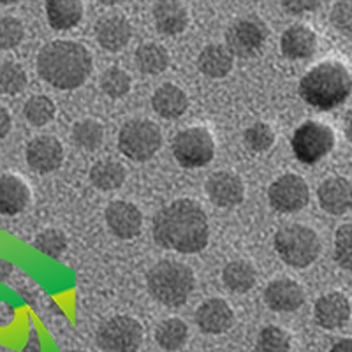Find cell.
I'll use <instances>...</instances> for the list:
<instances>
[{
  "mask_svg": "<svg viewBox=\"0 0 352 352\" xmlns=\"http://www.w3.org/2000/svg\"><path fill=\"white\" fill-rule=\"evenodd\" d=\"M329 352H352V338H342L336 342Z\"/></svg>",
  "mask_w": 352,
  "mask_h": 352,
  "instance_id": "7bdbcfd3",
  "label": "cell"
},
{
  "mask_svg": "<svg viewBox=\"0 0 352 352\" xmlns=\"http://www.w3.org/2000/svg\"><path fill=\"white\" fill-rule=\"evenodd\" d=\"M152 14L157 30L164 36H178L188 27V11L180 0H157Z\"/></svg>",
  "mask_w": 352,
  "mask_h": 352,
  "instance_id": "ffe728a7",
  "label": "cell"
},
{
  "mask_svg": "<svg viewBox=\"0 0 352 352\" xmlns=\"http://www.w3.org/2000/svg\"><path fill=\"white\" fill-rule=\"evenodd\" d=\"M56 115V106L53 102V99H50L48 96H43V94H37V96L28 97L27 102L23 106V116L27 118V122L34 127H43V125H48L50 122L55 118Z\"/></svg>",
  "mask_w": 352,
  "mask_h": 352,
  "instance_id": "4dcf8cb0",
  "label": "cell"
},
{
  "mask_svg": "<svg viewBox=\"0 0 352 352\" xmlns=\"http://www.w3.org/2000/svg\"><path fill=\"white\" fill-rule=\"evenodd\" d=\"M90 182L96 188L99 190H118L122 185L125 184V178H127V171H125L124 166L120 162H116L113 159L99 160L90 168Z\"/></svg>",
  "mask_w": 352,
  "mask_h": 352,
  "instance_id": "4316f807",
  "label": "cell"
},
{
  "mask_svg": "<svg viewBox=\"0 0 352 352\" xmlns=\"http://www.w3.org/2000/svg\"><path fill=\"white\" fill-rule=\"evenodd\" d=\"M28 76L20 64L12 60L0 62V94L18 96L27 88Z\"/></svg>",
  "mask_w": 352,
  "mask_h": 352,
  "instance_id": "1f68e13d",
  "label": "cell"
},
{
  "mask_svg": "<svg viewBox=\"0 0 352 352\" xmlns=\"http://www.w3.org/2000/svg\"><path fill=\"white\" fill-rule=\"evenodd\" d=\"M204 192L215 206L220 208H234L245 199V185L240 176L229 171L213 173L206 184Z\"/></svg>",
  "mask_w": 352,
  "mask_h": 352,
  "instance_id": "5bb4252c",
  "label": "cell"
},
{
  "mask_svg": "<svg viewBox=\"0 0 352 352\" xmlns=\"http://www.w3.org/2000/svg\"><path fill=\"white\" fill-rule=\"evenodd\" d=\"M232 65H234V56L222 44H208L201 50L199 56H197L199 71L212 80H220V78L228 76L232 71Z\"/></svg>",
  "mask_w": 352,
  "mask_h": 352,
  "instance_id": "cb8c5ba5",
  "label": "cell"
},
{
  "mask_svg": "<svg viewBox=\"0 0 352 352\" xmlns=\"http://www.w3.org/2000/svg\"><path fill=\"white\" fill-rule=\"evenodd\" d=\"M132 37V25L122 14H108L96 23V39L100 48L116 53L124 50Z\"/></svg>",
  "mask_w": 352,
  "mask_h": 352,
  "instance_id": "d6986e66",
  "label": "cell"
},
{
  "mask_svg": "<svg viewBox=\"0 0 352 352\" xmlns=\"http://www.w3.org/2000/svg\"><path fill=\"white\" fill-rule=\"evenodd\" d=\"M132 80L129 72L120 67H109L100 76V88L111 99H122L131 92Z\"/></svg>",
  "mask_w": 352,
  "mask_h": 352,
  "instance_id": "836d02e7",
  "label": "cell"
},
{
  "mask_svg": "<svg viewBox=\"0 0 352 352\" xmlns=\"http://www.w3.org/2000/svg\"><path fill=\"white\" fill-rule=\"evenodd\" d=\"M71 352H87V351H71Z\"/></svg>",
  "mask_w": 352,
  "mask_h": 352,
  "instance_id": "7dc6e473",
  "label": "cell"
},
{
  "mask_svg": "<svg viewBox=\"0 0 352 352\" xmlns=\"http://www.w3.org/2000/svg\"><path fill=\"white\" fill-rule=\"evenodd\" d=\"M335 261L340 268L352 273V222H347L336 229Z\"/></svg>",
  "mask_w": 352,
  "mask_h": 352,
  "instance_id": "8d00e7d4",
  "label": "cell"
},
{
  "mask_svg": "<svg viewBox=\"0 0 352 352\" xmlns=\"http://www.w3.org/2000/svg\"><path fill=\"white\" fill-rule=\"evenodd\" d=\"M12 264L8 259L0 257V282H6L12 275Z\"/></svg>",
  "mask_w": 352,
  "mask_h": 352,
  "instance_id": "b9f144b4",
  "label": "cell"
},
{
  "mask_svg": "<svg viewBox=\"0 0 352 352\" xmlns=\"http://www.w3.org/2000/svg\"><path fill=\"white\" fill-rule=\"evenodd\" d=\"M25 157H27L28 168L32 171L39 173V175H50L60 168L65 153L64 146L55 136L43 134V136H36L28 141Z\"/></svg>",
  "mask_w": 352,
  "mask_h": 352,
  "instance_id": "7c38bea8",
  "label": "cell"
},
{
  "mask_svg": "<svg viewBox=\"0 0 352 352\" xmlns=\"http://www.w3.org/2000/svg\"><path fill=\"white\" fill-rule=\"evenodd\" d=\"M34 248L43 256L58 259L67 250V238L60 229H44L34 240Z\"/></svg>",
  "mask_w": 352,
  "mask_h": 352,
  "instance_id": "e575fe53",
  "label": "cell"
},
{
  "mask_svg": "<svg viewBox=\"0 0 352 352\" xmlns=\"http://www.w3.org/2000/svg\"><path fill=\"white\" fill-rule=\"evenodd\" d=\"M37 74L56 90H76L94 71L92 53L76 41L56 39L37 53Z\"/></svg>",
  "mask_w": 352,
  "mask_h": 352,
  "instance_id": "7a4b0ae2",
  "label": "cell"
},
{
  "mask_svg": "<svg viewBox=\"0 0 352 352\" xmlns=\"http://www.w3.org/2000/svg\"><path fill=\"white\" fill-rule=\"evenodd\" d=\"M264 301L273 312L289 314L296 312L305 303V291L296 280L291 278H278L266 285L264 289Z\"/></svg>",
  "mask_w": 352,
  "mask_h": 352,
  "instance_id": "2e32d148",
  "label": "cell"
},
{
  "mask_svg": "<svg viewBox=\"0 0 352 352\" xmlns=\"http://www.w3.org/2000/svg\"><path fill=\"white\" fill-rule=\"evenodd\" d=\"M317 199L329 215H345L352 208V184L344 176H331L319 185Z\"/></svg>",
  "mask_w": 352,
  "mask_h": 352,
  "instance_id": "ac0fdd59",
  "label": "cell"
},
{
  "mask_svg": "<svg viewBox=\"0 0 352 352\" xmlns=\"http://www.w3.org/2000/svg\"><path fill=\"white\" fill-rule=\"evenodd\" d=\"M102 6H116V4H122L124 0H99Z\"/></svg>",
  "mask_w": 352,
  "mask_h": 352,
  "instance_id": "f6af8a7d",
  "label": "cell"
},
{
  "mask_svg": "<svg viewBox=\"0 0 352 352\" xmlns=\"http://www.w3.org/2000/svg\"><path fill=\"white\" fill-rule=\"evenodd\" d=\"M143 326L129 316H115L104 320L96 333V342L106 352H136L143 344Z\"/></svg>",
  "mask_w": 352,
  "mask_h": 352,
  "instance_id": "9c48e42d",
  "label": "cell"
},
{
  "mask_svg": "<svg viewBox=\"0 0 352 352\" xmlns=\"http://www.w3.org/2000/svg\"><path fill=\"white\" fill-rule=\"evenodd\" d=\"M243 140L245 144H247V148H250L252 152H268L273 144H275V131H273L268 124L257 122V124L250 125V127L245 131Z\"/></svg>",
  "mask_w": 352,
  "mask_h": 352,
  "instance_id": "d590c367",
  "label": "cell"
},
{
  "mask_svg": "<svg viewBox=\"0 0 352 352\" xmlns=\"http://www.w3.org/2000/svg\"><path fill=\"white\" fill-rule=\"evenodd\" d=\"M134 64L146 76H159L169 67V53L159 43H143L134 53Z\"/></svg>",
  "mask_w": 352,
  "mask_h": 352,
  "instance_id": "484cf974",
  "label": "cell"
},
{
  "mask_svg": "<svg viewBox=\"0 0 352 352\" xmlns=\"http://www.w3.org/2000/svg\"><path fill=\"white\" fill-rule=\"evenodd\" d=\"M268 199L272 208L278 213H296L310 201V188L301 176L287 173L270 185Z\"/></svg>",
  "mask_w": 352,
  "mask_h": 352,
  "instance_id": "8fae6325",
  "label": "cell"
},
{
  "mask_svg": "<svg viewBox=\"0 0 352 352\" xmlns=\"http://www.w3.org/2000/svg\"><path fill=\"white\" fill-rule=\"evenodd\" d=\"M72 141L78 148H83L87 152H94L104 141V127L102 124L94 118H83L72 125Z\"/></svg>",
  "mask_w": 352,
  "mask_h": 352,
  "instance_id": "f546056e",
  "label": "cell"
},
{
  "mask_svg": "<svg viewBox=\"0 0 352 352\" xmlns=\"http://www.w3.org/2000/svg\"><path fill=\"white\" fill-rule=\"evenodd\" d=\"M344 132H345V138H347L349 143H352V108L345 113Z\"/></svg>",
  "mask_w": 352,
  "mask_h": 352,
  "instance_id": "ee69618b",
  "label": "cell"
},
{
  "mask_svg": "<svg viewBox=\"0 0 352 352\" xmlns=\"http://www.w3.org/2000/svg\"><path fill=\"white\" fill-rule=\"evenodd\" d=\"M273 245L278 257L292 268H307L320 254L319 234L303 224H289L278 229Z\"/></svg>",
  "mask_w": 352,
  "mask_h": 352,
  "instance_id": "5b68a950",
  "label": "cell"
},
{
  "mask_svg": "<svg viewBox=\"0 0 352 352\" xmlns=\"http://www.w3.org/2000/svg\"><path fill=\"white\" fill-rule=\"evenodd\" d=\"M268 39V27L261 18L247 16L232 21L226 30V48L232 56L250 58L257 55Z\"/></svg>",
  "mask_w": 352,
  "mask_h": 352,
  "instance_id": "30bf717a",
  "label": "cell"
},
{
  "mask_svg": "<svg viewBox=\"0 0 352 352\" xmlns=\"http://www.w3.org/2000/svg\"><path fill=\"white\" fill-rule=\"evenodd\" d=\"M352 76L342 62L324 60L301 78L300 96L319 111H331L351 97Z\"/></svg>",
  "mask_w": 352,
  "mask_h": 352,
  "instance_id": "3957f363",
  "label": "cell"
},
{
  "mask_svg": "<svg viewBox=\"0 0 352 352\" xmlns=\"http://www.w3.org/2000/svg\"><path fill=\"white\" fill-rule=\"evenodd\" d=\"M188 338V328L178 317H169L162 320L155 329V342L160 349L168 352L180 351Z\"/></svg>",
  "mask_w": 352,
  "mask_h": 352,
  "instance_id": "f1b7e54d",
  "label": "cell"
},
{
  "mask_svg": "<svg viewBox=\"0 0 352 352\" xmlns=\"http://www.w3.org/2000/svg\"><path fill=\"white\" fill-rule=\"evenodd\" d=\"M12 127V118H11V113L8 111V108L0 104V141L6 140L8 134L11 132Z\"/></svg>",
  "mask_w": 352,
  "mask_h": 352,
  "instance_id": "60d3db41",
  "label": "cell"
},
{
  "mask_svg": "<svg viewBox=\"0 0 352 352\" xmlns=\"http://www.w3.org/2000/svg\"><path fill=\"white\" fill-rule=\"evenodd\" d=\"M280 50L289 60H307L317 50V36L307 25H292L282 34Z\"/></svg>",
  "mask_w": 352,
  "mask_h": 352,
  "instance_id": "44dd1931",
  "label": "cell"
},
{
  "mask_svg": "<svg viewBox=\"0 0 352 352\" xmlns=\"http://www.w3.org/2000/svg\"><path fill=\"white\" fill-rule=\"evenodd\" d=\"M20 0H0V6H11V4H16Z\"/></svg>",
  "mask_w": 352,
  "mask_h": 352,
  "instance_id": "bcb514c9",
  "label": "cell"
},
{
  "mask_svg": "<svg viewBox=\"0 0 352 352\" xmlns=\"http://www.w3.org/2000/svg\"><path fill=\"white\" fill-rule=\"evenodd\" d=\"M329 21L342 36L352 37V0H338L329 12Z\"/></svg>",
  "mask_w": 352,
  "mask_h": 352,
  "instance_id": "f35d334b",
  "label": "cell"
},
{
  "mask_svg": "<svg viewBox=\"0 0 352 352\" xmlns=\"http://www.w3.org/2000/svg\"><path fill=\"white\" fill-rule=\"evenodd\" d=\"M25 37V27L18 18H0V50H14Z\"/></svg>",
  "mask_w": 352,
  "mask_h": 352,
  "instance_id": "74e56055",
  "label": "cell"
},
{
  "mask_svg": "<svg viewBox=\"0 0 352 352\" xmlns=\"http://www.w3.org/2000/svg\"><path fill=\"white\" fill-rule=\"evenodd\" d=\"M152 108L166 120H176L188 109V97L178 85L164 83L153 92Z\"/></svg>",
  "mask_w": 352,
  "mask_h": 352,
  "instance_id": "603a6c76",
  "label": "cell"
},
{
  "mask_svg": "<svg viewBox=\"0 0 352 352\" xmlns=\"http://www.w3.org/2000/svg\"><path fill=\"white\" fill-rule=\"evenodd\" d=\"M152 232L155 243L166 250L197 254L208 245V217L196 201H173L153 217Z\"/></svg>",
  "mask_w": 352,
  "mask_h": 352,
  "instance_id": "6da1fadb",
  "label": "cell"
},
{
  "mask_svg": "<svg viewBox=\"0 0 352 352\" xmlns=\"http://www.w3.org/2000/svg\"><path fill=\"white\" fill-rule=\"evenodd\" d=\"M282 8L291 14H305V12L316 11L320 0H280Z\"/></svg>",
  "mask_w": 352,
  "mask_h": 352,
  "instance_id": "ab89813d",
  "label": "cell"
},
{
  "mask_svg": "<svg viewBox=\"0 0 352 352\" xmlns=\"http://www.w3.org/2000/svg\"><path fill=\"white\" fill-rule=\"evenodd\" d=\"M171 150L182 168H204L215 155V140L206 127H187L176 134Z\"/></svg>",
  "mask_w": 352,
  "mask_h": 352,
  "instance_id": "ba28073f",
  "label": "cell"
},
{
  "mask_svg": "<svg viewBox=\"0 0 352 352\" xmlns=\"http://www.w3.org/2000/svg\"><path fill=\"white\" fill-rule=\"evenodd\" d=\"M256 352H291V336L278 326H266L257 335Z\"/></svg>",
  "mask_w": 352,
  "mask_h": 352,
  "instance_id": "d6a6232c",
  "label": "cell"
},
{
  "mask_svg": "<svg viewBox=\"0 0 352 352\" xmlns=\"http://www.w3.org/2000/svg\"><path fill=\"white\" fill-rule=\"evenodd\" d=\"M352 314V307L349 298L344 292L333 291L320 296L314 307L316 322L324 329H340L349 322Z\"/></svg>",
  "mask_w": 352,
  "mask_h": 352,
  "instance_id": "9a60e30c",
  "label": "cell"
},
{
  "mask_svg": "<svg viewBox=\"0 0 352 352\" xmlns=\"http://www.w3.org/2000/svg\"><path fill=\"white\" fill-rule=\"evenodd\" d=\"M196 324L206 335H222L234 324V312L226 300L212 298L196 310Z\"/></svg>",
  "mask_w": 352,
  "mask_h": 352,
  "instance_id": "e0dca14e",
  "label": "cell"
},
{
  "mask_svg": "<svg viewBox=\"0 0 352 352\" xmlns=\"http://www.w3.org/2000/svg\"><path fill=\"white\" fill-rule=\"evenodd\" d=\"M104 219L109 231L120 240L140 236L143 229V213L131 201H111L104 210Z\"/></svg>",
  "mask_w": 352,
  "mask_h": 352,
  "instance_id": "4fadbf2b",
  "label": "cell"
},
{
  "mask_svg": "<svg viewBox=\"0 0 352 352\" xmlns=\"http://www.w3.org/2000/svg\"><path fill=\"white\" fill-rule=\"evenodd\" d=\"M256 268L247 261H231L222 270V282L231 292H238V294L248 292L256 285Z\"/></svg>",
  "mask_w": 352,
  "mask_h": 352,
  "instance_id": "83f0119b",
  "label": "cell"
},
{
  "mask_svg": "<svg viewBox=\"0 0 352 352\" xmlns=\"http://www.w3.org/2000/svg\"><path fill=\"white\" fill-rule=\"evenodd\" d=\"M30 203V188L16 175H0V215L14 217Z\"/></svg>",
  "mask_w": 352,
  "mask_h": 352,
  "instance_id": "7402d4cb",
  "label": "cell"
},
{
  "mask_svg": "<svg viewBox=\"0 0 352 352\" xmlns=\"http://www.w3.org/2000/svg\"><path fill=\"white\" fill-rule=\"evenodd\" d=\"M162 146V132L152 120L136 118L122 125L118 132V150L134 162H146Z\"/></svg>",
  "mask_w": 352,
  "mask_h": 352,
  "instance_id": "8992f818",
  "label": "cell"
},
{
  "mask_svg": "<svg viewBox=\"0 0 352 352\" xmlns=\"http://www.w3.org/2000/svg\"><path fill=\"white\" fill-rule=\"evenodd\" d=\"M291 146L301 164H317L335 148V132L322 122H305L292 134Z\"/></svg>",
  "mask_w": 352,
  "mask_h": 352,
  "instance_id": "52a82bcc",
  "label": "cell"
},
{
  "mask_svg": "<svg viewBox=\"0 0 352 352\" xmlns=\"http://www.w3.org/2000/svg\"><path fill=\"white\" fill-rule=\"evenodd\" d=\"M46 18L53 30H71L83 18V0H46Z\"/></svg>",
  "mask_w": 352,
  "mask_h": 352,
  "instance_id": "d4e9b609",
  "label": "cell"
},
{
  "mask_svg": "<svg viewBox=\"0 0 352 352\" xmlns=\"http://www.w3.org/2000/svg\"><path fill=\"white\" fill-rule=\"evenodd\" d=\"M146 285L153 300L159 303L166 307H182L196 289V275L187 264L164 259L150 268Z\"/></svg>",
  "mask_w": 352,
  "mask_h": 352,
  "instance_id": "277c9868",
  "label": "cell"
}]
</instances>
